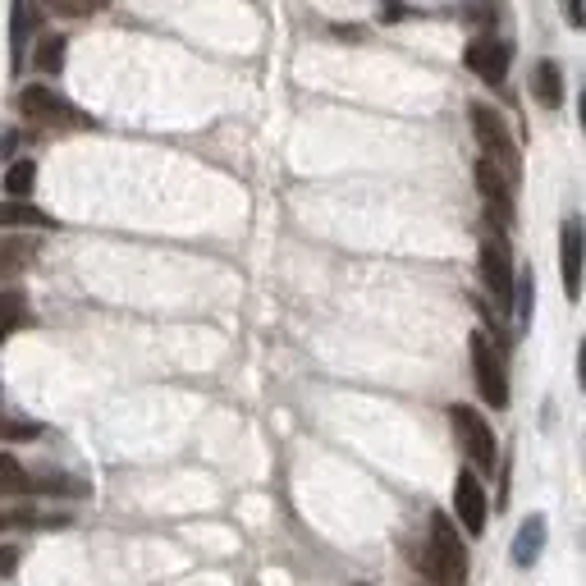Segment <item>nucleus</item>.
<instances>
[{
  "label": "nucleus",
  "instance_id": "4468645a",
  "mask_svg": "<svg viewBox=\"0 0 586 586\" xmlns=\"http://www.w3.org/2000/svg\"><path fill=\"white\" fill-rule=\"evenodd\" d=\"M33 65H37V74H60V69H65V37L46 33L33 51Z\"/></svg>",
  "mask_w": 586,
  "mask_h": 586
},
{
  "label": "nucleus",
  "instance_id": "412c9836",
  "mask_svg": "<svg viewBox=\"0 0 586 586\" xmlns=\"http://www.w3.org/2000/svg\"><path fill=\"white\" fill-rule=\"evenodd\" d=\"M532 321V275H522L518 280V326Z\"/></svg>",
  "mask_w": 586,
  "mask_h": 586
},
{
  "label": "nucleus",
  "instance_id": "39448f33",
  "mask_svg": "<svg viewBox=\"0 0 586 586\" xmlns=\"http://www.w3.org/2000/svg\"><path fill=\"white\" fill-rule=\"evenodd\" d=\"M449 422H454V435L458 445H463V454L477 463V472H490L495 467V431H490V422L477 413V408H467V403H454L449 408Z\"/></svg>",
  "mask_w": 586,
  "mask_h": 586
},
{
  "label": "nucleus",
  "instance_id": "5701e85b",
  "mask_svg": "<svg viewBox=\"0 0 586 586\" xmlns=\"http://www.w3.org/2000/svg\"><path fill=\"white\" fill-rule=\"evenodd\" d=\"M33 435H42V426H33V422H10L5 426V440H33Z\"/></svg>",
  "mask_w": 586,
  "mask_h": 586
},
{
  "label": "nucleus",
  "instance_id": "7ed1b4c3",
  "mask_svg": "<svg viewBox=\"0 0 586 586\" xmlns=\"http://www.w3.org/2000/svg\"><path fill=\"white\" fill-rule=\"evenodd\" d=\"M467 120H472V133H477V147L486 161H495L504 174H518V147H513V133L504 124V115L486 101H472L467 110Z\"/></svg>",
  "mask_w": 586,
  "mask_h": 586
},
{
  "label": "nucleus",
  "instance_id": "6ab92c4d",
  "mask_svg": "<svg viewBox=\"0 0 586 586\" xmlns=\"http://www.w3.org/2000/svg\"><path fill=\"white\" fill-rule=\"evenodd\" d=\"M19 326H23V298L19 289H5V335H14Z\"/></svg>",
  "mask_w": 586,
  "mask_h": 586
},
{
  "label": "nucleus",
  "instance_id": "f03ea898",
  "mask_svg": "<svg viewBox=\"0 0 586 586\" xmlns=\"http://www.w3.org/2000/svg\"><path fill=\"white\" fill-rule=\"evenodd\" d=\"M19 110H23V120H33L37 129H55V133L92 129V115H83V110L69 106L65 97H55L51 87H37V83L19 92Z\"/></svg>",
  "mask_w": 586,
  "mask_h": 586
},
{
  "label": "nucleus",
  "instance_id": "20e7f679",
  "mask_svg": "<svg viewBox=\"0 0 586 586\" xmlns=\"http://www.w3.org/2000/svg\"><path fill=\"white\" fill-rule=\"evenodd\" d=\"M467 348H472V380H477L481 399L490 408H509V371H504V353L495 348V339L477 330Z\"/></svg>",
  "mask_w": 586,
  "mask_h": 586
},
{
  "label": "nucleus",
  "instance_id": "a211bd4d",
  "mask_svg": "<svg viewBox=\"0 0 586 586\" xmlns=\"http://www.w3.org/2000/svg\"><path fill=\"white\" fill-rule=\"evenodd\" d=\"M0 527L5 532H14V527H69V518L65 513H5Z\"/></svg>",
  "mask_w": 586,
  "mask_h": 586
},
{
  "label": "nucleus",
  "instance_id": "9d476101",
  "mask_svg": "<svg viewBox=\"0 0 586 586\" xmlns=\"http://www.w3.org/2000/svg\"><path fill=\"white\" fill-rule=\"evenodd\" d=\"M481 280H486L495 303L513 307V257H509V248H504V239L481 243Z\"/></svg>",
  "mask_w": 586,
  "mask_h": 586
},
{
  "label": "nucleus",
  "instance_id": "aec40b11",
  "mask_svg": "<svg viewBox=\"0 0 586 586\" xmlns=\"http://www.w3.org/2000/svg\"><path fill=\"white\" fill-rule=\"evenodd\" d=\"M28 42V0H14V55Z\"/></svg>",
  "mask_w": 586,
  "mask_h": 586
},
{
  "label": "nucleus",
  "instance_id": "dca6fc26",
  "mask_svg": "<svg viewBox=\"0 0 586 586\" xmlns=\"http://www.w3.org/2000/svg\"><path fill=\"white\" fill-rule=\"evenodd\" d=\"M33 495H60V500H69V495H87V486L74 481L69 472H42V477H33Z\"/></svg>",
  "mask_w": 586,
  "mask_h": 586
},
{
  "label": "nucleus",
  "instance_id": "1a4fd4ad",
  "mask_svg": "<svg viewBox=\"0 0 586 586\" xmlns=\"http://www.w3.org/2000/svg\"><path fill=\"white\" fill-rule=\"evenodd\" d=\"M463 65L472 69L481 83L500 87L504 74H509V42H500V37H472L463 51Z\"/></svg>",
  "mask_w": 586,
  "mask_h": 586
},
{
  "label": "nucleus",
  "instance_id": "f257e3e1",
  "mask_svg": "<svg viewBox=\"0 0 586 586\" xmlns=\"http://www.w3.org/2000/svg\"><path fill=\"white\" fill-rule=\"evenodd\" d=\"M422 568L435 586H467V545H463V536L454 532V522H449L445 513H431Z\"/></svg>",
  "mask_w": 586,
  "mask_h": 586
},
{
  "label": "nucleus",
  "instance_id": "f8f14e48",
  "mask_svg": "<svg viewBox=\"0 0 586 586\" xmlns=\"http://www.w3.org/2000/svg\"><path fill=\"white\" fill-rule=\"evenodd\" d=\"M532 92H536V101L541 106H559L564 101V74H559V65L554 60H541V65L532 69Z\"/></svg>",
  "mask_w": 586,
  "mask_h": 586
},
{
  "label": "nucleus",
  "instance_id": "b1692460",
  "mask_svg": "<svg viewBox=\"0 0 586 586\" xmlns=\"http://www.w3.org/2000/svg\"><path fill=\"white\" fill-rule=\"evenodd\" d=\"M14 564H19V550L5 545V550H0V577H14Z\"/></svg>",
  "mask_w": 586,
  "mask_h": 586
},
{
  "label": "nucleus",
  "instance_id": "a878e982",
  "mask_svg": "<svg viewBox=\"0 0 586 586\" xmlns=\"http://www.w3.org/2000/svg\"><path fill=\"white\" fill-rule=\"evenodd\" d=\"M577 120H582V129H586V87H582V97H577Z\"/></svg>",
  "mask_w": 586,
  "mask_h": 586
},
{
  "label": "nucleus",
  "instance_id": "4be33fe9",
  "mask_svg": "<svg viewBox=\"0 0 586 586\" xmlns=\"http://www.w3.org/2000/svg\"><path fill=\"white\" fill-rule=\"evenodd\" d=\"M559 5H564L568 28H586V0H559Z\"/></svg>",
  "mask_w": 586,
  "mask_h": 586
},
{
  "label": "nucleus",
  "instance_id": "f3484780",
  "mask_svg": "<svg viewBox=\"0 0 586 586\" xmlns=\"http://www.w3.org/2000/svg\"><path fill=\"white\" fill-rule=\"evenodd\" d=\"M0 225L5 229H19V225H37V229H55V220L37 207H23V202H5L0 207Z\"/></svg>",
  "mask_w": 586,
  "mask_h": 586
},
{
  "label": "nucleus",
  "instance_id": "2eb2a0df",
  "mask_svg": "<svg viewBox=\"0 0 586 586\" xmlns=\"http://www.w3.org/2000/svg\"><path fill=\"white\" fill-rule=\"evenodd\" d=\"M33 184H37V161H14L5 170V197L10 202H23V197L33 193Z\"/></svg>",
  "mask_w": 586,
  "mask_h": 586
},
{
  "label": "nucleus",
  "instance_id": "6e6552de",
  "mask_svg": "<svg viewBox=\"0 0 586 586\" xmlns=\"http://www.w3.org/2000/svg\"><path fill=\"white\" fill-rule=\"evenodd\" d=\"M559 271H564L568 303H577L582 298V271H586V229L577 216H568L564 229H559Z\"/></svg>",
  "mask_w": 586,
  "mask_h": 586
},
{
  "label": "nucleus",
  "instance_id": "ddd939ff",
  "mask_svg": "<svg viewBox=\"0 0 586 586\" xmlns=\"http://www.w3.org/2000/svg\"><path fill=\"white\" fill-rule=\"evenodd\" d=\"M0 490H5V500H19V495H33V477L19 467V458L5 454L0 458Z\"/></svg>",
  "mask_w": 586,
  "mask_h": 586
},
{
  "label": "nucleus",
  "instance_id": "393cba45",
  "mask_svg": "<svg viewBox=\"0 0 586 586\" xmlns=\"http://www.w3.org/2000/svg\"><path fill=\"white\" fill-rule=\"evenodd\" d=\"M577 385L586 390V335H582V344H577Z\"/></svg>",
  "mask_w": 586,
  "mask_h": 586
},
{
  "label": "nucleus",
  "instance_id": "0eeeda50",
  "mask_svg": "<svg viewBox=\"0 0 586 586\" xmlns=\"http://www.w3.org/2000/svg\"><path fill=\"white\" fill-rule=\"evenodd\" d=\"M454 513L463 522L467 536H481L486 532V518H490V500H486V486H481L477 467H463L454 481Z\"/></svg>",
  "mask_w": 586,
  "mask_h": 586
},
{
  "label": "nucleus",
  "instance_id": "423d86ee",
  "mask_svg": "<svg viewBox=\"0 0 586 586\" xmlns=\"http://www.w3.org/2000/svg\"><path fill=\"white\" fill-rule=\"evenodd\" d=\"M472 179H477V193L486 197V216L495 229L513 225V174H504L495 161H486L481 156L477 165H472Z\"/></svg>",
  "mask_w": 586,
  "mask_h": 586
},
{
  "label": "nucleus",
  "instance_id": "9b49d317",
  "mask_svg": "<svg viewBox=\"0 0 586 586\" xmlns=\"http://www.w3.org/2000/svg\"><path fill=\"white\" fill-rule=\"evenodd\" d=\"M541 545H545V518H527L518 527V536H513V564L518 568H532L536 564V554H541Z\"/></svg>",
  "mask_w": 586,
  "mask_h": 586
}]
</instances>
